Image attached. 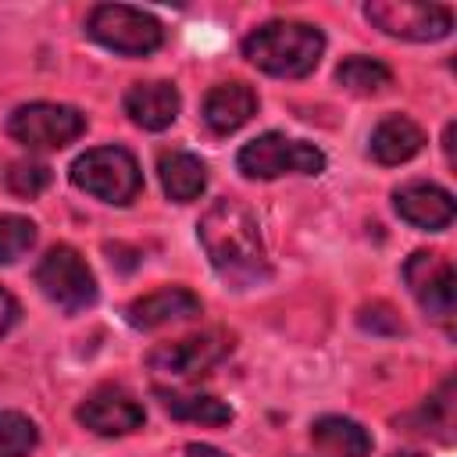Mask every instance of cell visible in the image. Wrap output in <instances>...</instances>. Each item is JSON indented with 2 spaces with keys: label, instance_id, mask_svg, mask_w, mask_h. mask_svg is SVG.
<instances>
[{
  "label": "cell",
  "instance_id": "21",
  "mask_svg": "<svg viewBox=\"0 0 457 457\" xmlns=\"http://www.w3.org/2000/svg\"><path fill=\"white\" fill-rule=\"evenodd\" d=\"M39 443V428L21 411H0V457H29Z\"/></svg>",
  "mask_w": 457,
  "mask_h": 457
},
{
  "label": "cell",
  "instance_id": "20",
  "mask_svg": "<svg viewBox=\"0 0 457 457\" xmlns=\"http://www.w3.org/2000/svg\"><path fill=\"white\" fill-rule=\"evenodd\" d=\"M336 82H339L343 89L357 93V96H375V93H382V89L393 86V71H389L382 61H375V57L353 54V57H346V61L336 68Z\"/></svg>",
  "mask_w": 457,
  "mask_h": 457
},
{
  "label": "cell",
  "instance_id": "17",
  "mask_svg": "<svg viewBox=\"0 0 457 457\" xmlns=\"http://www.w3.org/2000/svg\"><path fill=\"white\" fill-rule=\"evenodd\" d=\"M157 179L168 200L193 204L207 189V164L193 150H161L157 154Z\"/></svg>",
  "mask_w": 457,
  "mask_h": 457
},
{
  "label": "cell",
  "instance_id": "4",
  "mask_svg": "<svg viewBox=\"0 0 457 457\" xmlns=\"http://www.w3.org/2000/svg\"><path fill=\"white\" fill-rule=\"evenodd\" d=\"M86 36L121 57H146L161 50L164 25L150 11H139L129 4H96L86 14Z\"/></svg>",
  "mask_w": 457,
  "mask_h": 457
},
{
  "label": "cell",
  "instance_id": "14",
  "mask_svg": "<svg viewBox=\"0 0 457 457\" xmlns=\"http://www.w3.org/2000/svg\"><path fill=\"white\" fill-rule=\"evenodd\" d=\"M121 107L132 125H139L146 132H164L179 118L182 96L171 82H132L121 96Z\"/></svg>",
  "mask_w": 457,
  "mask_h": 457
},
{
  "label": "cell",
  "instance_id": "15",
  "mask_svg": "<svg viewBox=\"0 0 457 457\" xmlns=\"http://www.w3.org/2000/svg\"><path fill=\"white\" fill-rule=\"evenodd\" d=\"M200 114L214 136H232L257 114V93L246 82H218L207 89Z\"/></svg>",
  "mask_w": 457,
  "mask_h": 457
},
{
  "label": "cell",
  "instance_id": "28",
  "mask_svg": "<svg viewBox=\"0 0 457 457\" xmlns=\"http://www.w3.org/2000/svg\"><path fill=\"white\" fill-rule=\"evenodd\" d=\"M389 457H425V453H414V450H400V453H389Z\"/></svg>",
  "mask_w": 457,
  "mask_h": 457
},
{
  "label": "cell",
  "instance_id": "3",
  "mask_svg": "<svg viewBox=\"0 0 457 457\" xmlns=\"http://www.w3.org/2000/svg\"><path fill=\"white\" fill-rule=\"evenodd\" d=\"M71 186L104 200V204H114V207H129L139 193H143V171H139V161L132 157V150L125 146H93L86 154H79L71 161Z\"/></svg>",
  "mask_w": 457,
  "mask_h": 457
},
{
  "label": "cell",
  "instance_id": "19",
  "mask_svg": "<svg viewBox=\"0 0 457 457\" xmlns=\"http://www.w3.org/2000/svg\"><path fill=\"white\" fill-rule=\"evenodd\" d=\"M154 396L175 421H196V425H228L232 421V407L211 393H175V389L157 386Z\"/></svg>",
  "mask_w": 457,
  "mask_h": 457
},
{
  "label": "cell",
  "instance_id": "26",
  "mask_svg": "<svg viewBox=\"0 0 457 457\" xmlns=\"http://www.w3.org/2000/svg\"><path fill=\"white\" fill-rule=\"evenodd\" d=\"M186 457H228V453L218 450V446H211V443H189L186 446Z\"/></svg>",
  "mask_w": 457,
  "mask_h": 457
},
{
  "label": "cell",
  "instance_id": "9",
  "mask_svg": "<svg viewBox=\"0 0 457 457\" xmlns=\"http://www.w3.org/2000/svg\"><path fill=\"white\" fill-rule=\"evenodd\" d=\"M403 282L411 289V296L418 300V307L439 321L443 328L453 325V311H457V275L450 257L436 253V250H414L403 261Z\"/></svg>",
  "mask_w": 457,
  "mask_h": 457
},
{
  "label": "cell",
  "instance_id": "12",
  "mask_svg": "<svg viewBox=\"0 0 457 457\" xmlns=\"http://www.w3.org/2000/svg\"><path fill=\"white\" fill-rule=\"evenodd\" d=\"M393 211L421 232H443L450 228L457 204H453V193L436 182H407L393 189Z\"/></svg>",
  "mask_w": 457,
  "mask_h": 457
},
{
  "label": "cell",
  "instance_id": "8",
  "mask_svg": "<svg viewBox=\"0 0 457 457\" xmlns=\"http://www.w3.org/2000/svg\"><path fill=\"white\" fill-rule=\"evenodd\" d=\"M364 18L393 39L436 43L453 32V11L446 4H414V0H371Z\"/></svg>",
  "mask_w": 457,
  "mask_h": 457
},
{
  "label": "cell",
  "instance_id": "1",
  "mask_svg": "<svg viewBox=\"0 0 457 457\" xmlns=\"http://www.w3.org/2000/svg\"><path fill=\"white\" fill-rule=\"evenodd\" d=\"M196 239H200L211 268L232 289H250V286H261L271 278L257 214L243 200H232V196L214 200L196 221Z\"/></svg>",
  "mask_w": 457,
  "mask_h": 457
},
{
  "label": "cell",
  "instance_id": "27",
  "mask_svg": "<svg viewBox=\"0 0 457 457\" xmlns=\"http://www.w3.org/2000/svg\"><path fill=\"white\" fill-rule=\"evenodd\" d=\"M453 129H457L453 121L443 129V150H446V161H450V164H453Z\"/></svg>",
  "mask_w": 457,
  "mask_h": 457
},
{
  "label": "cell",
  "instance_id": "2",
  "mask_svg": "<svg viewBox=\"0 0 457 457\" xmlns=\"http://www.w3.org/2000/svg\"><path fill=\"white\" fill-rule=\"evenodd\" d=\"M325 54V32L311 21H289V18H275L257 25L246 39H243V57L275 79H303L318 68Z\"/></svg>",
  "mask_w": 457,
  "mask_h": 457
},
{
  "label": "cell",
  "instance_id": "13",
  "mask_svg": "<svg viewBox=\"0 0 457 457\" xmlns=\"http://www.w3.org/2000/svg\"><path fill=\"white\" fill-rule=\"evenodd\" d=\"M204 311L200 296L186 286H161L154 293H143L136 296L129 307H125V321L139 332H150V328H161V325H171V321H186V318H196Z\"/></svg>",
  "mask_w": 457,
  "mask_h": 457
},
{
  "label": "cell",
  "instance_id": "10",
  "mask_svg": "<svg viewBox=\"0 0 457 457\" xmlns=\"http://www.w3.org/2000/svg\"><path fill=\"white\" fill-rule=\"evenodd\" d=\"M236 346V336L225 328H207L196 336H182L175 343H161L146 353V368L150 371H164L175 378H193L211 371L214 364H221Z\"/></svg>",
  "mask_w": 457,
  "mask_h": 457
},
{
  "label": "cell",
  "instance_id": "7",
  "mask_svg": "<svg viewBox=\"0 0 457 457\" xmlns=\"http://www.w3.org/2000/svg\"><path fill=\"white\" fill-rule=\"evenodd\" d=\"M7 132L29 150H64L86 132V114L68 104L36 100V104H21L11 111Z\"/></svg>",
  "mask_w": 457,
  "mask_h": 457
},
{
  "label": "cell",
  "instance_id": "24",
  "mask_svg": "<svg viewBox=\"0 0 457 457\" xmlns=\"http://www.w3.org/2000/svg\"><path fill=\"white\" fill-rule=\"evenodd\" d=\"M357 325H361L364 332H378V336H400V332H403L400 314H396V311H393L386 300L364 303V307L357 311Z\"/></svg>",
  "mask_w": 457,
  "mask_h": 457
},
{
  "label": "cell",
  "instance_id": "18",
  "mask_svg": "<svg viewBox=\"0 0 457 457\" xmlns=\"http://www.w3.org/2000/svg\"><path fill=\"white\" fill-rule=\"evenodd\" d=\"M311 443L328 457H368L371 453V432L343 414H325L311 421Z\"/></svg>",
  "mask_w": 457,
  "mask_h": 457
},
{
  "label": "cell",
  "instance_id": "16",
  "mask_svg": "<svg viewBox=\"0 0 457 457\" xmlns=\"http://www.w3.org/2000/svg\"><path fill=\"white\" fill-rule=\"evenodd\" d=\"M425 146V132L418 121H411L407 114H386L375 129H371V139H368V154L393 168V164H403L411 157H418Z\"/></svg>",
  "mask_w": 457,
  "mask_h": 457
},
{
  "label": "cell",
  "instance_id": "5",
  "mask_svg": "<svg viewBox=\"0 0 457 457\" xmlns=\"http://www.w3.org/2000/svg\"><path fill=\"white\" fill-rule=\"evenodd\" d=\"M325 164L328 161L314 143L289 139L282 132H264L243 143L236 154V168L246 179H261V182L278 179V175H321Z\"/></svg>",
  "mask_w": 457,
  "mask_h": 457
},
{
  "label": "cell",
  "instance_id": "23",
  "mask_svg": "<svg viewBox=\"0 0 457 457\" xmlns=\"http://www.w3.org/2000/svg\"><path fill=\"white\" fill-rule=\"evenodd\" d=\"M7 189L14 193V196H39L46 186H50V168L46 164H39V161H14L11 168H7Z\"/></svg>",
  "mask_w": 457,
  "mask_h": 457
},
{
  "label": "cell",
  "instance_id": "22",
  "mask_svg": "<svg viewBox=\"0 0 457 457\" xmlns=\"http://www.w3.org/2000/svg\"><path fill=\"white\" fill-rule=\"evenodd\" d=\"M36 243V221L25 214H0V264H14Z\"/></svg>",
  "mask_w": 457,
  "mask_h": 457
},
{
  "label": "cell",
  "instance_id": "6",
  "mask_svg": "<svg viewBox=\"0 0 457 457\" xmlns=\"http://www.w3.org/2000/svg\"><path fill=\"white\" fill-rule=\"evenodd\" d=\"M36 286L64 314H79V311H86V307L96 303V278H93L86 257L75 246H68V243H57V246H50L39 257V264H36Z\"/></svg>",
  "mask_w": 457,
  "mask_h": 457
},
{
  "label": "cell",
  "instance_id": "11",
  "mask_svg": "<svg viewBox=\"0 0 457 457\" xmlns=\"http://www.w3.org/2000/svg\"><path fill=\"white\" fill-rule=\"evenodd\" d=\"M75 418H79V425H86L96 436H129V432L143 428L146 411H143V403L129 389H121V386H100V389H93L79 403Z\"/></svg>",
  "mask_w": 457,
  "mask_h": 457
},
{
  "label": "cell",
  "instance_id": "25",
  "mask_svg": "<svg viewBox=\"0 0 457 457\" xmlns=\"http://www.w3.org/2000/svg\"><path fill=\"white\" fill-rule=\"evenodd\" d=\"M18 321H21V303L14 300V293H7L0 286V336H7Z\"/></svg>",
  "mask_w": 457,
  "mask_h": 457
}]
</instances>
